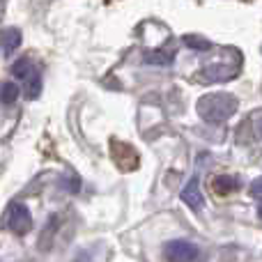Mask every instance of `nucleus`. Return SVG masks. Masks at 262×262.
I'll list each match as a JSON object with an SVG mask.
<instances>
[{
	"mask_svg": "<svg viewBox=\"0 0 262 262\" xmlns=\"http://www.w3.org/2000/svg\"><path fill=\"white\" fill-rule=\"evenodd\" d=\"M239 101L237 97L228 95V92H214V95H205L198 101V115L205 122H226L228 118L237 113Z\"/></svg>",
	"mask_w": 262,
	"mask_h": 262,
	"instance_id": "f257e3e1",
	"label": "nucleus"
},
{
	"mask_svg": "<svg viewBox=\"0 0 262 262\" xmlns=\"http://www.w3.org/2000/svg\"><path fill=\"white\" fill-rule=\"evenodd\" d=\"M5 226H7L12 232H16V235H23V232L30 230L32 214H30V209H28V205H23V203L9 205L7 212H5Z\"/></svg>",
	"mask_w": 262,
	"mask_h": 262,
	"instance_id": "f03ea898",
	"label": "nucleus"
},
{
	"mask_svg": "<svg viewBox=\"0 0 262 262\" xmlns=\"http://www.w3.org/2000/svg\"><path fill=\"white\" fill-rule=\"evenodd\" d=\"M239 72V62H232V64H226V62H212L207 67H203L198 72V81L200 83H223L228 78H232L235 74Z\"/></svg>",
	"mask_w": 262,
	"mask_h": 262,
	"instance_id": "7ed1b4c3",
	"label": "nucleus"
},
{
	"mask_svg": "<svg viewBox=\"0 0 262 262\" xmlns=\"http://www.w3.org/2000/svg\"><path fill=\"white\" fill-rule=\"evenodd\" d=\"M163 255H166L168 260H175V262H189V260L198 258V249H195L191 242L175 239V242H168V244L163 246Z\"/></svg>",
	"mask_w": 262,
	"mask_h": 262,
	"instance_id": "20e7f679",
	"label": "nucleus"
},
{
	"mask_svg": "<svg viewBox=\"0 0 262 262\" xmlns=\"http://www.w3.org/2000/svg\"><path fill=\"white\" fill-rule=\"evenodd\" d=\"M182 200H184L191 209H200L205 205V198H203V191H200L198 177H193V180L186 182V186L182 189Z\"/></svg>",
	"mask_w": 262,
	"mask_h": 262,
	"instance_id": "39448f33",
	"label": "nucleus"
},
{
	"mask_svg": "<svg viewBox=\"0 0 262 262\" xmlns=\"http://www.w3.org/2000/svg\"><path fill=\"white\" fill-rule=\"evenodd\" d=\"M0 44H3V53L5 55L14 53V51L21 46V32H18L16 28H9V30H5L3 35H0Z\"/></svg>",
	"mask_w": 262,
	"mask_h": 262,
	"instance_id": "423d86ee",
	"label": "nucleus"
},
{
	"mask_svg": "<svg viewBox=\"0 0 262 262\" xmlns=\"http://www.w3.org/2000/svg\"><path fill=\"white\" fill-rule=\"evenodd\" d=\"M212 186H214L216 193L226 195V193H230L232 189H237V180L235 177H230V175H216L214 177V182H212Z\"/></svg>",
	"mask_w": 262,
	"mask_h": 262,
	"instance_id": "0eeeda50",
	"label": "nucleus"
},
{
	"mask_svg": "<svg viewBox=\"0 0 262 262\" xmlns=\"http://www.w3.org/2000/svg\"><path fill=\"white\" fill-rule=\"evenodd\" d=\"M41 95V74L32 72L30 76L26 78V97L28 99H37Z\"/></svg>",
	"mask_w": 262,
	"mask_h": 262,
	"instance_id": "6e6552de",
	"label": "nucleus"
},
{
	"mask_svg": "<svg viewBox=\"0 0 262 262\" xmlns=\"http://www.w3.org/2000/svg\"><path fill=\"white\" fill-rule=\"evenodd\" d=\"M18 95H21V90H18V85L14 81H7L0 85V101L3 104H14L18 99Z\"/></svg>",
	"mask_w": 262,
	"mask_h": 262,
	"instance_id": "1a4fd4ad",
	"label": "nucleus"
},
{
	"mask_svg": "<svg viewBox=\"0 0 262 262\" xmlns=\"http://www.w3.org/2000/svg\"><path fill=\"white\" fill-rule=\"evenodd\" d=\"M32 72H35V67H32V60H28V58H21L12 64V76L14 78H23V81H26Z\"/></svg>",
	"mask_w": 262,
	"mask_h": 262,
	"instance_id": "9d476101",
	"label": "nucleus"
},
{
	"mask_svg": "<svg viewBox=\"0 0 262 262\" xmlns=\"http://www.w3.org/2000/svg\"><path fill=\"white\" fill-rule=\"evenodd\" d=\"M184 41L189 49H193V51H209L212 49V41L209 39H205V37H198V35H184Z\"/></svg>",
	"mask_w": 262,
	"mask_h": 262,
	"instance_id": "9b49d317",
	"label": "nucleus"
},
{
	"mask_svg": "<svg viewBox=\"0 0 262 262\" xmlns=\"http://www.w3.org/2000/svg\"><path fill=\"white\" fill-rule=\"evenodd\" d=\"M145 60H147L149 64H170L172 60H175V53L172 51H157V53H147L145 55Z\"/></svg>",
	"mask_w": 262,
	"mask_h": 262,
	"instance_id": "f8f14e48",
	"label": "nucleus"
},
{
	"mask_svg": "<svg viewBox=\"0 0 262 262\" xmlns=\"http://www.w3.org/2000/svg\"><path fill=\"white\" fill-rule=\"evenodd\" d=\"M251 195L253 198H260L262 200V177H258V180L251 184Z\"/></svg>",
	"mask_w": 262,
	"mask_h": 262,
	"instance_id": "ddd939ff",
	"label": "nucleus"
},
{
	"mask_svg": "<svg viewBox=\"0 0 262 262\" xmlns=\"http://www.w3.org/2000/svg\"><path fill=\"white\" fill-rule=\"evenodd\" d=\"M255 131H258V136H262V118L255 122Z\"/></svg>",
	"mask_w": 262,
	"mask_h": 262,
	"instance_id": "4468645a",
	"label": "nucleus"
},
{
	"mask_svg": "<svg viewBox=\"0 0 262 262\" xmlns=\"http://www.w3.org/2000/svg\"><path fill=\"white\" fill-rule=\"evenodd\" d=\"M258 216L262 219V205H260V209H258Z\"/></svg>",
	"mask_w": 262,
	"mask_h": 262,
	"instance_id": "2eb2a0df",
	"label": "nucleus"
}]
</instances>
